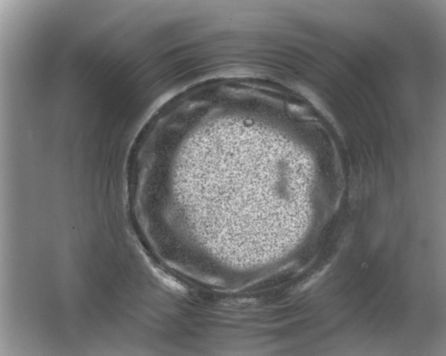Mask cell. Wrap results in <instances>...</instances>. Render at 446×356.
I'll list each match as a JSON object with an SVG mask.
<instances>
[{
    "label": "cell",
    "instance_id": "cell-1",
    "mask_svg": "<svg viewBox=\"0 0 446 356\" xmlns=\"http://www.w3.org/2000/svg\"><path fill=\"white\" fill-rule=\"evenodd\" d=\"M278 133L229 118L194 141L182 166L189 196L206 210L207 222L231 217L228 230L265 256L284 247L292 198L304 196L311 184V166Z\"/></svg>",
    "mask_w": 446,
    "mask_h": 356
}]
</instances>
